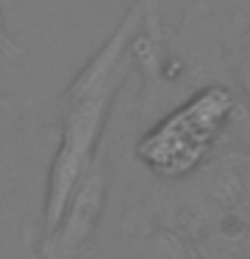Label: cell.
<instances>
[{"mask_svg": "<svg viewBox=\"0 0 250 259\" xmlns=\"http://www.w3.org/2000/svg\"><path fill=\"white\" fill-rule=\"evenodd\" d=\"M140 27L143 6L140 0H132L110 35L81 65V70L59 95V141L48 165L40 235H48L56 227L76 186L100 157V141L113 103L127 84L129 73L137 68L132 49Z\"/></svg>", "mask_w": 250, "mask_h": 259, "instance_id": "6da1fadb", "label": "cell"}, {"mask_svg": "<svg viewBox=\"0 0 250 259\" xmlns=\"http://www.w3.org/2000/svg\"><path fill=\"white\" fill-rule=\"evenodd\" d=\"M231 87L205 84L135 141L137 162L161 181H183L210 162L237 116Z\"/></svg>", "mask_w": 250, "mask_h": 259, "instance_id": "7a4b0ae2", "label": "cell"}, {"mask_svg": "<svg viewBox=\"0 0 250 259\" xmlns=\"http://www.w3.org/2000/svg\"><path fill=\"white\" fill-rule=\"evenodd\" d=\"M105 202H108V170L100 154L76 186L56 227L48 235H40L38 259H78L105 213Z\"/></svg>", "mask_w": 250, "mask_h": 259, "instance_id": "3957f363", "label": "cell"}, {"mask_svg": "<svg viewBox=\"0 0 250 259\" xmlns=\"http://www.w3.org/2000/svg\"><path fill=\"white\" fill-rule=\"evenodd\" d=\"M207 11L215 16L226 68L250 103V0H210Z\"/></svg>", "mask_w": 250, "mask_h": 259, "instance_id": "277c9868", "label": "cell"}, {"mask_svg": "<svg viewBox=\"0 0 250 259\" xmlns=\"http://www.w3.org/2000/svg\"><path fill=\"white\" fill-rule=\"evenodd\" d=\"M197 259H250V227L237 219H223L205 235L191 238Z\"/></svg>", "mask_w": 250, "mask_h": 259, "instance_id": "5b68a950", "label": "cell"}, {"mask_svg": "<svg viewBox=\"0 0 250 259\" xmlns=\"http://www.w3.org/2000/svg\"><path fill=\"white\" fill-rule=\"evenodd\" d=\"M161 3H164V0H140V6H143V27L148 32H156V35H164L167 32V22H164V14H161Z\"/></svg>", "mask_w": 250, "mask_h": 259, "instance_id": "8992f818", "label": "cell"}, {"mask_svg": "<svg viewBox=\"0 0 250 259\" xmlns=\"http://www.w3.org/2000/svg\"><path fill=\"white\" fill-rule=\"evenodd\" d=\"M0 57H3V60H14V57H22V46L16 44V38L11 35V30H8V22H6V14H3V6H0Z\"/></svg>", "mask_w": 250, "mask_h": 259, "instance_id": "52a82bcc", "label": "cell"}, {"mask_svg": "<svg viewBox=\"0 0 250 259\" xmlns=\"http://www.w3.org/2000/svg\"><path fill=\"white\" fill-rule=\"evenodd\" d=\"M3 116H6V100L0 97V127H3Z\"/></svg>", "mask_w": 250, "mask_h": 259, "instance_id": "ba28073f", "label": "cell"}]
</instances>
